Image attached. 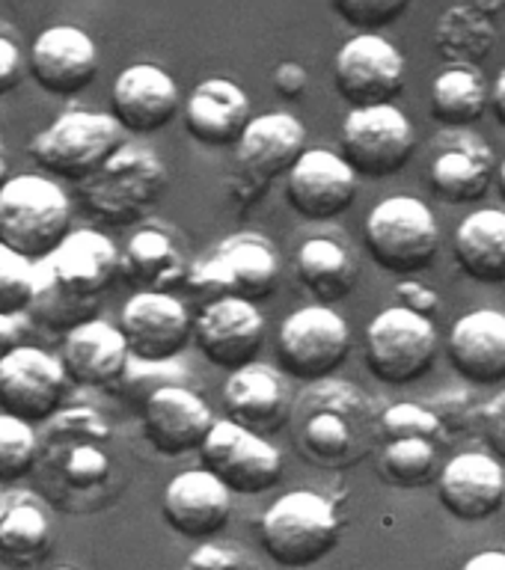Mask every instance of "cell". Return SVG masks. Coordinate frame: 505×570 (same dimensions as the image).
I'll return each instance as SVG.
<instances>
[{
    "label": "cell",
    "instance_id": "cell-1",
    "mask_svg": "<svg viewBox=\"0 0 505 570\" xmlns=\"http://www.w3.org/2000/svg\"><path fill=\"white\" fill-rule=\"evenodd\" d=\"M381 416L375 401L351 381H319L292 407L294 445L321 470H351L381 445Z\"/></svg>",
    "mask_w": 505,
    "mask_h": 570
},
{
    "label": "cell",
    "instance_id": "cell-2",
    "mask_svg": "<svg viewBox=\"0 0 505 570\" xmlns=\"http://www.w3.org/2000/svg\"><path fill=\"white\" fill-rule=\"evenodd\" d=\"M123 253L98 229H75L51 256L36 262L30 318L51 333H71L96 321L101 294L116 283Z\"/></svg>",
    "mask_w": 505,
    "mask_h": 570
},
{
    "label": "cell",
    "instance_id": "cell-3",
    "mask_svg": "<svg viewBox=\"0 0 505 570\" xmlns=\"http://www.w3.org/2000/svg\"><path fill=\"white\" fill-rule=\"evenodd\" d=\"M114 434L101 413L89 407L60 410L39 436V470L54 505L71 514L96 511L114 479Z\"/></svg>",
    "mask_w": 505,
    "mask_h": 570
},
{
    "label": "cell",
    "instance_id": "cell-4",
    "mask_svg": "<svg viewBox=\"0 0 505 570\" xmlns=\"http://www.w3.org/2000/svg\"><path fill=\"white\" fill-rule=\"evenodd\" d=\"M259 538L274 564L307 570L339 547L342 514L333 499L315 490H292L262 514Z\"/></svg>",
    "mask_w": 505,
    "mask_h": 570
},
{
    "label": "cell",
    "instance_id": "cell-5",
    "mask_svg": "<svg viewBox=\"0 0 505 570\" xmlns=\"http://www.w3.org/2000/svg\"><path fill=\"white\" fill-rule=\"evenodd\" d=\"M71 235V199L54 178L25 173L0 190V244L42 262Z\"/></svg>",
    "mask_w": 505,
    "mask_h": 570
},
{
    "label": "cell",
    "instance_id": "cell-6",
    "mask_svg": "<svg viewBox=\"0 0 505 570\" xmlns=\"http://www.w3.org/2000/svg\"><path fill=\"white\" fill-rule=\"evenodd\" d=\"M125 146L123 125L110 114L71 107L27 142V158L48 176L84 185Z\"/></svg>",
    "mask_w": 505,
    "mask_h": 570
},
{
    "label": "cell",
    "instance_id": "cell-7",
    "mask_svg": "<svg viewBox=\"0 0 505 570\" xmlns=\"http://www.w3.org/2000/svg\"><path fill=\"white\" fill-rule=\"evenodd\" d=\"M167 167L155 151L125 142L96 176L80 185L78 199L98 223L132 226L152 212L167 190Z\"/></svg>",
    "mask_w": 505,
    "mask_h": 570
},
{
    "label": "cell",
    "instance_id": "cell-8",
    "mask_svg": "<svg viewBox=\"0 0 505 570\" xmlns=\"http://www.w3.org/2000/svg\"><path fill=\"white\" fill-rule=\"evenodd\" d=\"M449 431L428 404H392L381 416V445H378V475L390 488L419 490L437 484L444 463L440 452Z\"/></svg>",
    "mask_w": 505,
    "mask_h": 570
},
{
    "label": "cell",
    "instance_id": "cell-9",
    "mask_svg": "<svg viewBox=\"0 0 505 570\" xmlns=\"http://www.w3.org/2000/svg\"><path fill=\"white\" fill-rule=\"evenodd\" d=\"M280 256L276 247L259 232H235L196 258L191 265L187 285L196 294H208L212 301L235 297V301L256 303L274 294L280 283Z\"/></svg>",
    "mask_w": 505,
    "mask_h": 570
},
{
    "label": "cell",
    "instance_id": "cell-10",
    "mask_svg": "<svg viewBox=\"0 0 505 570\" xmlns=\"http://www.w3.org/2000/svg\"><path fill=\"white\" fill-rule=\"evenodd\" d=\"M366 247L383 271L423 274L440 253V226L423 199L390 196L366 217Z\"/></svg>",
    "mask_w": 505,
    "mask_h": 570
},
{
    "label": "cell",
    "instance_id": "cell-11",
    "mask_svg": "<svg viewBox=\"0 0 505 570\" xmlns=\"http://www.w3.org/2000/svg\"><path fill=\"white\" fill-rule=\"evenodd\" d=\"M366 365L378 381L408 386L423 381L437 363L440 338L435 321L417 312L390 306L366 327Z\"/></svg>",
    "mask_w": 505,
    "mask_h": 570
},
{
    "label": "cell",
    "instance_id": "cell-12",
    "mask_svg": "<svg viewBox=\"0 0 505 570\" xmlns=\"http://www.w3.org/2000/svg\"><path fill=\"white\" fill-rule=\"evenodd\" d=\"M351 354V330L337 309L310 303L292 312L276 333L280 368L294 381L319 383L346 363Z\"/></svg>",
    "mask_w": 505,
    "mask_h": 570
},
{
    "label": "cell",
    "instance_id": "cell-13",
    "mask_svg": "<svg viewBox=\"0 0 505 570\" xmlns=\"http://www.w3.org/2000/svg\"><path fill=\"white\" fill-rule=\"evenodd\" d=\"M342 158L357 176H396L417 151V131L396 105L357 107L346 116L342 131Z\"/></svg>",
    "mask_w": 505,
    "mask_h": 570
},
{
    "label": "cell",
    "instance_id": "cell-14",
    "mask_svg": "<svg viewBox=\"0 0 505 570\" xmlns=\"http://www.w3.org/2000/svg\"><path fill=\"white\" fill-rule=\"evenodd\" d=\"M200 461L203 470L217 475L230 488V493L241 497H259L274 488L283 475V454L276 452V445L230 419H217V425L200 449Z\"/></svg>",
    "mask_w": 505,
    "mask_h": 570
},
{
    "label": "cell",
    "instance_id": "cell-15",
    "mask_svg": "<svg viewBox=\"0 0 505 570\" xmlns=\"http://www.w3.org/2000/svg\"><path fill=\"white\" fill-rule=\"evenodd\" d=\"M69 377L60 356L42 347L21 345L0 363V413L16 416L27 425L51 422L62 410Z\"/></svg>",
    "mask_w": 505,
    "mask_h": 570
},
{
    "label": "cell",
    "instance_id": "cell-16",
    "mask_svg": "<svg viewBox=\"0 0 505 570\" xmlns=\"http://www.w3.org/2000/svg\"><path fill=\"white\" fill-rule=\"evenodd\" d=\"M333 80L351 110L392 105L405 87V57L383 36L357 33L339 48Z\"/></svg>",
    "mask_w": 505,
    "mask_h": 570
},
{
    "label": "cell",
    "instance_id": "cell-17",
    "mask_svg": "<svg viewBox=\"0 0 505 570\" xmlns=\"http://www.w3.org/2000/svg\"><path fill=\"white\" fill-rule=\"evenodd\" d=\"M119 330L134 363L167 365L194 338V318L185 303L173 294L134 292L123 306Z\"/></svg>",
    "mask_w": 505,
    "mask_h": 570
},
{
    "label": "cell",
    "instance_id": "cell-18",
    "mask_svg": "<svg viewBox=\"0 0 505 570\" xmlns=\"http://www.w3.org/2000/svg\"><path fill=\"white\" fill-rule=\"evenodd\" d=\"M265 338V315L256 303L221 297L208 301L194 321V342L200 354L217 368L239 372L253 365Z\"/></svg>",
    "mask_w": 505,
    "mask_h": 570
},
{
    "label": "cell",
    "instance_id": "cell-19",
    "mask_svg": "<svg viewBox=\"0 0 505 570\" xmlns=\"http://www.w3.org/2000/svg\"><path fill=\"white\" fill-rule=\"evenodd\" d=\"M214 425V410L185 383L161 386L143 401V436L155 452L167 458L200 452Z\"/></svg>",
    "mask_w": 505,
    "mask_h": 570
},
{
    "label": "cell",
    "instance_id": "cell-20",
    "mask_svg": "<svg viewBox=\"0 0 505 570\" xmlns=\"http://www.w3.org/2000/svg\"><path fill=\"white\" fill-rule=\"evenodd\" d=\"M27 71L48 96H78L96 80L98 48L87 30L75 24H54L30 45Z\"/></svg>",
    "mask_w": 505,
    "mask_h": 570
},
{
    "label": "cell",
    "instance_id": "cell-21",
    "mask_svg": "<svg viewBox=\"0 0 505 570\" xmlns=\"http://www.w3.org/2000/svg\"><path fill=\"white\" fill-rule=\"evenodd\" d=\"M357 199V173L337 151L307 149L285 176V203L303 220H333Z\"/></svg>",
    "mask_w": 505,
    "mask_h": 570
},
{
    "label": "cell",
    "instance_id": "cell-22",
    "mask_svg": "<svg viewBox=\"0 0 505 570\" xmlns=\"http://www.w3.org/2000/svg\"><path fill=\"white\" fill-rule=\"evenodd\" d=\"M164 523L182 538L208 541L226 529L232 517V493L217 475L203 466L178 472L161 497Z\"/></svg>",
    "mask_w": 505,
    "mask_h": 570
},
{
    "label": "cell",
    "instance_id": "cell-23",
    "mask_svg": "<svg viewBox=\"0 0 505 570\" xmlns=\"http://www.w3.org/2000/svg\"><path fill=\"white\" fill-rule=\"evenodd\" d=\"M62 372L84 390H119L128 377L134 356L123 330L96 318L62 336Z\"/></svg>",
    "mask_w": 505,
    "mask_h": 570
},
{
    "label": "cell",
    "instance_id": "cell-24",
    "mask_svg": "<svg viewBox=\"0 0 505 570\" xmlns=\"http://www.w3.org/2000/svg\"><path fill=\"white\" fill-rule=\"evenodd\" d=\"M182 92L169 71L152 62H134L116 75L110 89V116L123 131L152 134L176 119Z\"/></svg>",
    "mask_w": 505,
    "mask_h": 570
},
{
    "label": "cell",
    "instance_id": "cell-25",
    "mask_svg": "<svg viewBox=\"0 0 505 570\" xmlns=\"http://www.w3.org/2000/svg\"><path fill=\"white\" fill-rule=\"evenodd\" d=\"M440 505L462 523H485L505 505V472L497 458L462 452L444 463L437 479Z\"/></svg>",
    "mask_w": 505,
    "mask_h": 570
},
{
    "label": "cell",
    "instance_id": "cell-26",
    "mask_svg": "<svg viewBox=\"0 0 505 570\" xmlns=\"http://www.w3.org/2000/svg\"><path fill=\"white\" fill-rule=\"evenodd\" d=\"M307 155V128L292 114L253 116L239 140V169L262 194L274 178L289 176L294 164Z\"/></svg>",
    "mask_w": 505,
    "mask_h": 570
},
{
    "label": "cell",
    "instance_id": "cell-27",
    "mask_svg": "<svg viewBox=\"0 0 505 570\" xmlns=\"http://www.w3.org/2000/svg\"><path fill=\"white\" fill-rule=\"evenodd\" d=\"M497 169V158L482 137L449 131V137L440 140V149L428 167V185L444 203L470 205L488 194Z\"/></svg>",
    "mask_w": 505,
    "mask_h": 570
},
{
    "label": "cell",
    "instance_id": "cell-28",
    "mask_svg": "<svg viewBox=\"0 0 505 570\" xmlns=\"http://www.w3.org/2000/svg\"><path fill=\"white\" fill-rule=\"evenodd\" d=\"M292 395L283 374L271 365H247L230 374L223 383V410L235 425L253 434H276L292 419Z\"/></svg>",
    "mask_w": 505,
    "mask_h": 570
},
{
    "label": "cell",
    "instance_id": "cell-29",
    "mask_svg": "<svg viewBox=\"0 0 505 570\" xmlns=\"http://www.w3.org/2000/svg\"><path fill=\"white\" fill-rule=\"evenodd\" d=\"M182 114H185L187 134L212 149L239 142L247 125L253 122L247 92L226 78H208L196 83Z\"/></svg>",
    "mask_w": 505,
    "mask_h": 570
},
{
    "label": "cell",
    "instance_id": "cell-30",
    "mask_svg": "<svg viewBox=\"0 0 505 570\" xmlns=\"http://www.w3.org/2000/svg\"><path fill=\"white\" fill-rule=\"evenodd\" d=\"M446 351L464 381L479 386L505 381V312L473 309L462 315L449 330Z\"/></svg>",
    "mask_w": 505,
    "mask_h": 570
},
{
    "label": "cell",
    "instance_id": "cell-31",
    "mask_svg": "<svg viewBox=\"0 0 505 570\" xmlns=\"http://www.w3.org/2000/svg\"><path fill=\"white\" fill-rule=\"evenodd\" d=\"M191 265L185 249L164 226H143L128 238L119 258V276L134 285L137 294H169L178 285H187Z\"/></svg>",
    "mask_w": 505,
    "mask_h": 570
},
{
    "label": "cell",
    "instance_id": "cell-32",
    "mask_svg": "<svg viewBox=\"0 0 505 570\" xmlns=\"http://www.w3.org/2000/svg\"><path fill=\"white\" fill-rule=\"evenodd\" d=\"M51 552V514L33 490L0 488V561L27 570Z\"/></svg>",
    "mask_w": 505,
    "mask_h": 570
},
{
    "label": "cell",
    "instance_id": "cell-33",
    "mask_svg": "<svg viewBox=\"0 0 505 570\" xmlns=\"http://www.w3.org/2000/svg\"><path fill=\"white\" fill-rule=\"evenodd\" d=\"M455 262L482 285L505 283V212L479 208L455 232Z\"/></svg>",
    "mask_w": 505,
    "mask_h": 570
},
{
    "label": "cell",
    "instance_id": "cell-34",
    "mask_svg": "<svg viewBox=\"0 0 505 570\" xmlns=\"http://www.w3.org/2000/svg\"><path fill=\"white\" fill-rule=\"evenodd\" d=\"M431 45L446 66H482L497 45V24L476 3H455L437 18Z\"/></svg>",
    "mask_w": 505,
    "mask_h": 570
},
{
    "label": "cell",
    "instance_id": "cell-35",
    "mask_svg": "<svg viewBox=\"0 0 505 570\" xmlns=\"http://www.w3.org/2000/svg\"><path fill=\"white\" fill-rule=\"evenodd\" d=\"M294 271L298 279L307 285V292L315 294L319 303H337L355 292L357 279H360V267L355 256L348 253L346 244L333 238H310L298 249L294 258Z\"/></svg>",
    "mask_w": 505,
    "mask_h": 570
},
{
    "label": "cell",
    "instance_id": "cell-36",
    "mask_svg": "<svg viewBox=\"0 0 505 570\" xmlns=\"http://www.w3.org/2000/svg\"><path fill=\"white\" fill-rule=\"evenodd\" d=\"M488 107L491 89L479 66H446L431 83V116L449 131H467Z\"/></svg>",
    "mask_w": 505,
    "mask_h": 570
},
{
    "label": "cell",
    "instance_id": "cell-37",
    "mask_svg": "<svg viewBox=\"0 0 505 570\" xmlns=\"http://www.w3.org/2000/svg\"><path fill=\"white\" fill-rule=\"evenodd\" d=\"M39 466V434L21 419L0 413V488H12Z\"/></svg>",
    "mask_w": 505,
    "mask_h": 570
},
{
    "label": "cell",
    "instance_id": "cell-38",
    "mask_svg": "<svg viewBox=\"0 0 505 570\" xmlns=\"http://www.w3.org/2000/svg\"><path fill=\"white\" fill-rule=\"evenodd\" d=\"M36 297V265L0 244V315L21 318Z\"/></svg>",
    "mask_w": 505,
    "mask_h": 570
},
{
    "label": "cell",
    "instance_id": "cell-39",
    "mask_svg": "<svg viewBox=\"0 0 505 570\" xmlns=\"http://www.w3.org/2000/svg\"><path fill=\"white\" fill-rule=\"evenodd\" d=\"M408 0H333L330 9L337 12L346 24L363 30V33H375L381 27L392 24L396 18L408 12Z\"/></svg>",
    "mask_w": 505,
    "mask_h": 570
},
{
    "label": "cell",
    "instance_id": "cell-40",
    "mask_svg": "<svg viewBox=\"0 0 505 570\" xmlns=\"http://www.w3.org/2000/svg\"><path fill=\"white\" fill-rule=\"evenodd\" d=\"M182 570H262L247 550L226 541H205L185 559Z\"/></svg>",
    "mask_w": 505,
    "mask_h": 570
},
{
    "label": "cell",
    "instance_id": "cell-41",
    "mask_svg": "<svg viewBox=\"0 0 505 570\" xmlns=\"http://www.w3.org/2000/svg\"><path fill=\"white\" fill-rule=\"evenodd\" d=\"M27 60L21 57V48L12 36L0 33V98L9 96L12 89L25 80Z\"/></svg>",
    "mask_w": 505,
    "mask_h": 570
},
{
    "label": "cell",
    "instance_id": "cell-42",
    "mask_svg": "<svg viewBox=\"0 0 505 570\" xmlns=\"http://www.w3.org/2000/svg\"><path fill=\"white\" fill-rule=\"evenodd\" d=\"M396 306H401V309H410L417 312V315H426V318H431L437 309H440V297H437V292H431L428 285L417 283V279H401L399 285H396Z\"/></svg>",
    "mask_w": 505,
    "mask_h": 570
},
{
    "label": "cell",
    "instance_id": "cell-43",
    "mask_svg": "<svg viewBox=\"0 0 505 570\" xmlns=\"http://www.w3.org/2000/svg\"><path fill=\"white\" fill-rule=\"evenodd\" d=\"M479 422L488 445L505 461V390L479 410Z\"/></svg>",
    "mask_w": 505,
    "mask_h": 570
},
{
    "label": "cell",
    "instance_id": "cell-44",
    "mask_svg": "<svg viewBox=\"0 0 505 570\" xmlns=\"http://www.w3.org/2000/svg\"><path fill=\"white\" fill-rule=\"evenodd\" d=\"M271 83H274V89L283 98H301L303 92H307V87H310V75H307V69H303L301 62L283 60L274 69Z\"/></svg>",
    "mask_w": 505,
    "mask_h": 570
},
{
    "label": "cell",
    "instance_id": "cell-45",
    "mask_svg": "<svg viewBox=\"0 0 505 570\" xmlns=\"http://www.w3.org/2000/svg\"><path fill=\"white\" fill-rule=\"evenodd\" d=\"M21 336H25V315H21V318H7V315H0V363H3L16 347H21Z\"/></svg>",
    "mask_w": 505,
    "mask_h": 570
},
{
    "label": "cell",
    "instance_id": "cell-46",
    "mask_svg": "<svg viewBox=\"0 0 505 570\" xmlns=\"http://www.w3.org/2000/svg\"><path fill=\"white\" fill-rule=\"evenodd\" d=\"M462 570H505V552L503 550H485L476 552L464 561Z\"/></svg>",
    "mask_w": 505,
    "mask_h": 570
},
{
    "label": "cell",
    "instance_id": "cell-47",
    "mask_svg": "<svg viewBox=\"0 0 505 570\" xmlns=\"http://www.w3.org/2000/svg\"><path fill=\"white\" fill-rule=\"evenodd\" d=\"M491 110H494V116L505 125V69L499 71L497 83L491 89Z\"/></svg>",
    "mask_w": 505,
    "mask_h": 570
},
{
    "label": "cell",
    "instance_id": "cell-48",
    "mask_svg": "<svg viewBox=\"0 0 505 570\" xmlns=\"http://www.w3.org/2000/svg\"><path fill=\"white\" fill-rule=\"evenodd\" d=\"M9 155H7V146H3V140H0V190H3V185L9 181Z\"/></svg>",
    "mask_w": 505,
    "mask_h": 570
},
{
    "label": "cell",
    "instance_id": "cell-49",
    "mask_svg": "<svg viewBox=\"0 0 505 570\" xmlns=\"http://www.w3.org/2000/svg\"><path fill=\"white\" fill-rule=\"evenodd\" d=\"M497 187H499V194H503V199H505V160L499 164V169H497Z\"/></svg>",
    "mask_w": 505,
    "mask_h": 570
},
{
    "label": "cell",
    "instance_id": "cell-50",
    "mask_svg": "<svg viewBox=\"0 0 505 570\" xmlns=\"http://www.w3.org/2000/svg\"><path fill=\"white\" fill-rule=\"evenodd\" d=\"M51 570H78V568H51Z\"/></svg>",
    "mask_w": 505,
    "mask_h": 570
}]
</instances>
